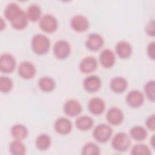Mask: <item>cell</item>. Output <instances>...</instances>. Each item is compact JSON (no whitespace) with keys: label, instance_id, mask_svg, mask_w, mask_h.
<instances>
[{"label":"cell","instance_id":"cell-1","mask_svg":"<svg viewBox=\"0 0 155 155\" xmlns=\"http://www.w3.org/2000/svg\"><path fill=\"white\" fill-rule=\"evenodd\" d=\"M31 46L33 51L38 55H43L47 53L50 47L49 38L42 34H36L31 41Z\"/></svg>","mask_w":155,"mask_h":155},{"label":"cell","instance_id":"cell-2","mask_svg":"<svg viewBox=\"0 0 155 155\" xmlns=\"http://www.w3.org/2000/svg\"><path fill=\"white\" fill-rule=\"evenodd\" d=\"M131 145L130 137L124 132L116 133L111 140L112 148L118 152H125Z\"/></svg>","mask_w":155,"mask_h":155},{"label":"cell","instance_id":"cell-3","mask_svg":"<svg viewBox=\"0 0 155 155\" xmlns=\"http://www.w3.org/2000/svg\"><path fill=\"white\" fill-rule=\"evenodd\" d=\"M112 134L113 129L110 126L105 124L97 125L93 131L94 139L99 143L107 142L111 138Z\"/></svg>","mask_w":155,"mask_h":155},{"label":"cell","instance_id":"cell-4","mask_svg":"<svg viewBox=\"0 0 155 155\" xmlns=\"http://www.w3.org/2000/svg\"><path fill=\"white\" fill-rule=\"evenodd\" d=\"M39 27L45 33L55 31L58 27V21L55 16L51 14H45L39 20Z\"/></svg>","mask_w":155,"mask_h":155},{"label":"cell","instance_id":"cell-5","mask_svg":"<svg viewBox=\"0 0 155 155\" xmlns=\"http://www.w3.org/2000/svg\"><path fill=\"white\" fill-rule=\"evenodd\" d=\"M53 51L54 56L58 59H64L70 55L71 53V47L68 41L60 39L54 43Z\"/></svg>","mask_w":155,"mask_h":155},{"label":"cell","instance_id":"cell-6","mask_svg":"<svg viewBox=\"0 0 155 155\" xmlns=\"http://www.w3.org/2000/svg\"><path fill=\"white\" fill-rule=\"evenodd\" d=\"M16 61L13 55L5 53L0 57V70L4 73H12L15 68Z\"/></svg>","mask_w":155,"mask_h":155},{"label":"cell","instance_id":"cell-7","mask_svg":"<svg viewBox=\"0 0 155 155\" xmlns=\"http://www.w3.org/2000/svg\"><path fill=\"white\" fill-rule=\"evenodd\" d=\"M144 98V95L140 91L133 90L127 93L125 100L130 107L132 108H138L143 104Z\"/></svg>","mask_w":155,"mask_h":155},{"label":"cell","instance_id":"cell-8","mask_svg":"<svg viewBox=\"0 0 155 155\" xmlns=\"http://www.w3.org/2000/svg\"><path fill=\"white\" fill-rule=\"evenodd\" d=\"M104 44L103 37L98 33H90L85 41L86 47L91 51H97L102 47Z\"/></svg>","mask_w":155,"mask_h":155},{"label":"cell","instance_id":"cell-9","mask_svg":"<svg viewBox=\"0 0 155 155\" xmlns=\"http://www.w3.org/2000/svg\"><path fill=\"white\" fill-rule=\"evenodd\" d=\"M70 25L73 30L77 32H84L88 28L90 23L88 19L84 15H76L71 18Z\"/></svg>","mask_w":155,"mask_h":155},{"label":"cell","instance_id":"cell-10","mask_svg":"<svg viewBox=\"0 0 155 155\" xmlns=\"http://www.w3.org/2000/svg\"><path fill=\"white\" fill-rule=\"evenodd\" d=\"M18 72L22 78L24 79H30L36 74V68L32 62L25 61L19 64Z\"/></svg>","mask_w":155,"mask_h":155},{"label":"cell","instance_id":"cell-11","mask_svg":"<svg viewBox=\"0 0 155 155\" xmlns=\"http://www.w3.org/2000/svg\"><path fill=\"white\" fill-rule=\"evenodd\" d=\"M102 85L101 78L96 75L87 76L83 81L84 89L88 93H95L98 91Z\"/></svg>","mask_w":155,"mask_h":155},{"label":"cell","instance_id":"cell-12","mask_svg":"<svg viewBox=\"0 0 155 155\" xmlns=\"http://www.w3.org/2000/svg\"><path fill=\"white\" fill-rule=\"evenodd\" d=\"M72 123L67 117H61L58 118L54 123V128L59 134L65 135L70 133L72 130Z\"/></svg>","mask_w":155,"mask_h":155},{"label":"cell","instance_id":"cell-13","mask_svg":"<svg viewBox=\"0 0 155 155\" xmlns=\"http://www.w3.org/2000/svg\"><path fill=\"white\" fill-rule=\"evenodd\" d=\"M106 119L108 123L113 125L120 124L124 119V114L122 111L116 107L110 108L106 114Z\"/></svg>","mask_w":155,"mask_h":155},{"label":"cell","instance_id":"cell-14","mask_svg":"<svg viewBox=\"0 0 155 155\" xmlns=\"http://www.w3.org/2000/svg\"><path fill=\"white\" fill-rule=\"evenodd\" d=\"M63 110L67 116L74 117L81 113L82 107L78 101L76 99H69L65 102Z\"/></svg>","mask_w":155,"mask_h":155},{"label":"cell","instance_id":"cell-15","mask_svg":"<svg viewBox=\"0 0 155 155\" xmlns=\"http://www.w3.org/2000/svg\"><path fill=\"white\" fill-rule=\"evenodd\" d=\"M101 65L105 68H110L114 65L116 61L115 54L112 50L108 48L104 49L99 57Z\"/></svg>","mask_w":155,"mask_h":155},{"label":"cell","instance_id":"cell-16","mask_svg":"<svg viewBox=\"0 0 155 155\" xmlns=\"http://www.w3.org/2000/svg\"><path fill=\"white\" fill-rule=\"evenodd\" d=\"M97 67V61L94 57L87 56L81 60L79 68L83 73H90L93 72Z\"/></svg>","mask_w":155,"mask_h":155},{"label":"cell","instance_id":"cell-17","mask_svg":"<svg viewBox=\"0 0 155 155\" xmlns=\"http://www.w3.org/2000/svg\"><path fill=\"white\" fill-rule=\"evenodd\" d=\"M88 110L93 114L100 115L105 109V104L103 99L100 97H93L88 103Z\"/></svg>","mask_w":155,"mask_h":155},{"label":"cell","instance_id":"cell-18","mask_svg":"<svg viewBox=\"0 0 155 155\" xmlns=\"http://www.w3.org/2000/svg\"><path fill=\"white\" fill-rule=\"evenodd\" d=\"M117 55L121 59L128 58L132 54V46L126 41H119L115 47Z\"/></svg>","mask_w":155,"mask_h":155},{"label":"cell","instance_id":"cell-19","mask_svg":"<svg viewBox=\"0 0 155 155\" xmlns=\"http://www.w3.org/2000/svg\"><path fill=\"white\" fill-rule=\"evenodd\" d=\"M128 86V82L125 78L122 76H116L112 78L110 82V87L113 91L116 93L124 92Z\"/></svg>","mask_w":155,"mask_h":155},{"label":"cell","instance_id":"cell-20","mask_svg":"<svg viewBox=\"0 0 155 155\" xmlns=\"http://www.w3.org/2000/svg\"><path fill=\"white\" fill-rule=\"evenodd\" d=\"M10 133L15 139L22 140L27 137L28 134V131L24 125L16 124L11 127Z\"/></svg>","mask_w":155,"mask_h":155},{"label":"cell","instance_id":"cell-21","mask_svg":"<svg viewBox=\"0 0 155 155\" xmlns=\"http://www.w3.org/2000/svg\"><path fill=\"white\" fill-rule=\"evenodd\" d=\"M22 9L15 2H10L7 5L4 10L5 18L10 22L15 19L21 12Z\"/></svg>","mask_w":155,"mask_h":155},{"label":"cell","instance_id":"cell-22","mask_svg":"<svg viewBox=\"0 0 155 155\" xmlns=\"http://www.w3.org/2000/svg\"><path fill=\"white\" fill-rule=\"evenodd\" d=\"M94 124V120L88 116L84 115L79 116L76 119L75 125L78 129L81 131H87L92 128Z\"/></svg>","mask_w":155,"mask_h":155},{"label":"cell","instance_id":"cell-23","mask_svg":"<svg viewBox=\"0 0 155 155\" xmlns=\"http://www.w3.org/2000/svg\"><path fill=\"white\" fill-rule=\"evenodd\" d=\"M38 86L42 91L48 93L54 90L56 87V82L51 77L43 76L39 79Z\"/></svg>","mask_w":155,"mask_h":155},{"label":"cell","instance_id":"cell-24","mask_svg":"<svg viewBox=\"0 0 155 155\" xmlns=\"http://www.w3.org/2000/svg\"><path fill=\"white\" fill-rule=\"evenodd\" d=\"M26 15L28 21L31 22H36L40 20L42 17V10L39 5L36 4H32L30 5L27 9Z\"/></svg>","mask_w":155,"mask_h":155},{"label":"cell","instance_id":"cell-25","mask_svg":"<svg viewBox=\"0 0 155 155\" xmlns=\"http://www.w3.org/2000/svg\"><path fill=\"white\" fill-rule=\"evenodd\" d=\"M28 19L27 18L26 13L22 10L18 16L10 22L12 27L16 30H21L25 28L28 24Z\"/></svg>","mask_w":155,"mask_h":155},{"label":"cell","instance_id":"cell-26","mask_svg":"<svg viewBox=\"0 0 155 155\" xmlns=\"http://www.w3.org/2000/svg\"><path fill=\"white\" fill-rule=\"evenodd\" d=\"M51 139L47 134H41L36 139L35 145L40 151H45L50 147Z\"/></svg>","mask_w":155,"mask_h":155},{"label":"cell","instance_id":"cell-27","mask_svg":"<svg viewBox=\"0 0 155 155\" xmlns=\"http://www.w3.org/2000/svg\"><path fill=\"white\" fill-rule=\"evenodd\" d=\"M130 136L137 141H142L145 140L148 136V132L145 128L139 125L133 127L130 130Z\"/></svg>","mask_w":155,"mask_h":155},{"label":"cell","instance_id":"cell-28","mask_svg":"<svg viewBox=\"0 0 155 155\" xmlns=\"http://www.w3.org/2000/svg\"><path fill=\"white\" fill-rule=\"evenodd\" d=\"M9 151L13 155H24L26 153V148L21 140L15 139L10 143Z\"/></svg>","mask_w":155,"mask_h":155},{"label":"cell","instance_id":"cell-29","mask_svg":"<svg viewBox=\"0 0 155 155\" xmlns=\"http://www.w3.org/2000/svg\"><path fill=\"white\" fill-rule=\"evenodd\" d=\"M81 153L84 155H99L101 154V149L95 143L88 142L83 146Z\"/></svg>","mask_w":155,"mask_h":155},{"label":"cell","instance_id":"cell-30","mask_svg":"<svg viewBox=\"0 0 155 155\" xmlns=\"http://www.w3.org/2000/svg\"><path fill=\"white\" fill-rule=\"evenodd\" d=\"M13 82L8 76H2L0 78V91L3 93L10 92L13 88Z\"/></svg>","mask_w":155,"mask_h":155},{"label":"cell","instance_id":"cell-31","mask_svg":"<svg viewBox=\"0 0 155 155\" xmlns=\"http://www.w3.org/2000/svg\"><path fill=\"white\" fill-rule=\"evenodd\" d=\"M146 97L151 101L154 102L155 100V81L150 80L146 82L143 87Z\"/></svg>","mask_w":155,"mask_h":155},{"label":"cell","instance_id":"cell-32","mask_svg":"<svg viewBox=\"0 0 155 155\" xmlns=\"http://www.w3.org/2000/svg\"><path fill=\"white\" fill-rule=\"evenodd\" d=\"M131 154L134 155H150L151 151L147 145L137 143L132 147Z\"/></svg>","mask_w":155,"mask_h":155},{"label":"cell","instance_id":"cell-33","mask_svg":"<svg viewBox=\"0 0 155 155\" xmlns=\"http://www.w3.org/2000/svg\"><path fill=\"white\" fill-rule=\"evenodd\" d=\"M145 124L147 127L151 131L155 130V115L154 114L148 116L146 120Z\"/></svg>","mask_w":155,"mask_h":155},{"label":"cell","instance_id":"cell-34","mask_svg":"<svg viewBox=\"0 0 155 155\" xmlns=\"http://www.w3.org/2000/svg\"><path fill=\"white\" fill-rule=\"evenodd\" d=\"M154 52H155V42L154 41H151L147 45V53L148 57L152 60L154 59Z\"/></svg>","mask_w":155,"mask_h":155},{"label":"cell","instance_id":"cell-35","mask_svg":"<svg viewBox=\"0 0 155 155\" xmlns=\"http://www.w3.org/2000/svg\"><path fill=\"white\" fill-rule=\"evenodd\" d=\"M145 30L147 33L151 36H154V19L149 21L145 27Z\"/></svg>","mask_w":155,"mask_h":155},{"label":"cell","instance_id":"cell-36","mask_svg":"<svg viewBox=\"0 0 155 155\" xmlns=\"http://www.w3.org/2000/svg\"><path fill=\"white\" fill-rule=\"evenodd\" d=\"M150 143L151 147L154 148V134H153L152 136L151 137Z\"/></svg>","mask_w":155,"mask_h":155},{"label":"cell","instance_id":"cell-37","mask_svg":"<svg viewBox=\"0 0 155 155\" xmlns=\"http://www.w3.org/2000/svg\"><path fill=\"white\" fill-rule=\"evenodd\" d=\"M1 30H3V28H4V25H5V24L3 22V19H2V18H1Z\"/></svg>","mask_w":155,"mask_h":155}]
</instances>
